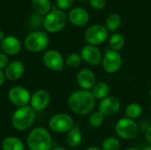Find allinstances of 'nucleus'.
<instances>
[{"instance_id": "f257e3e1", "label": "nucleus", "mask_w": 151, "mask_h": 150, "mask_svg": "<svg viewBox=\"0 0 151 150\" xmlns=\"http://www.w3.org/2000/svg\"><path fill=\"white\" fill-rule=\"evenodd\" d=\"M67 103L73 113L80 116H86L94 111L96 99L90 91L79 89L69 95Z\"/></svg>"}, {"instance_id": "f03ea898", "label": "nucleus", "mask_w": 151, "mask_h": 150, "mask_svg": "<svg viewBox=\"0 0 151 150\" xmlns=\"http://www.w3.org/2000/svg\"><path fill=\"white\" fill-rule=\"evenodd\" d=\"M27 147L30 150H51L53 141L50 132L44 127H35L30 131L27 138Z\"/></svg>"}, {"instance_id": "7ed1b4c3", "label": "nucleus", "mask_w": 151, "mask_h": 150, "mask_svg": "<svg viewBox=\"0 0 151 150\" xmlns=\"http://www.w3.org/2000/svg\"><path fill=\"white\" fill-rule=\"evenodd\" d=\"M35 119V111L29 106L18 108L12 118V124L18 131L28 129Z\"/></svg>"}, {"instance_id": "20e7f679", "label": "nucleus", "mask_w": 151, "mask_h": 150, "mask_svg": "<svg viewBox=\"0 0 151 150\" xmlns=\"http://www.w3.org/2000/svg\"><path fill=\"white\" fill-rule=\"evenodd\" d=\"M114 129L118 137L123 140L134 139L140 130L137 122L127 117L119 118L115 124Z\"/></svg>"}, {"instance_id": "39448f33", "label": "nucleus", "mask_w": 151, "mask_h": 150, "mask_svg": "<svg viewBox=\"0 0 151 150\" xmlns=\"http://www.w3.org/2000/svg\"><path fill=\"white\" fill-rule=\"evenodd\" d=\"M67 18L65 13L61 10L50 11L43 19V27L50 33L61 31L66 25Z\"/></svg>"}, {"instance_id": "423d86ee", "label": "nucleus", "mask_w": 151, "mask_h": 150, "mask_svg": "<svg viewBox=\"0 0 151 150\" xmlns=\"http://www.w3.org/2000/svg\"><path fill=\"white\" fill-rule=\"evenodd\" d=\"M49 43V36L42 31L32 32L24 40V46L30 52H41L47 49Z\"/></svg>"}, {"instance_id": "0eeeda50", "label": "nucleus", "mask_w": 151, "mask_h": 150, "mask_svg": "<svg viewBox=\"0 0 151 150\" xmlns=\"http://www.w3.org/2000/svg\"><path fill=\"white\" fill-rule=\"evenodd\" d=\"M49 127L51 131L58 133H68L74 127V121L69 114L58 113L50 118Z\"/></svg>"}, {"instance_id": "6e6552de", "label": "nucleus", "mask_w": 151, "mask_h": 150, "mask_svg": "<svg viewBox=\"0 0 151 150\" xmlns=\"http://www.w3.org/2000/svg\"><path fill=\"white\" fill-rule=\"evenodd\" d=\"M109 36V31L105 26L96 24L89 27L84 34V39L88 44L98 46L104 43Z\"/></svg>"}, {"instance_id": "1a4fd4ad", "label": "nucleus", "mask_w": 151, "mask_h": 150, "mask_svg": "<svg viewBox=\"0 0 151 150\" xmlns=\"http://www.w3.org/2000/svg\"><path fill=\"white\" fill-rule=\"evenodd\" d=\"M122 64L123 59L119 51L108 50L103 57L102 66L109 74H113L119 72L122 66Z\"/></svg>"}, {"instance_id": "9d476101", "label": "nucleus", "mask_w": 151, "mask_h": 150, "mask_svg": "<svg viewBox=\"0 0 151 150\" xmlns=\"http://www.w3.org/2000/svg\"><path fill=\"white\" fill-rule=\"evenodd\" d=\"M80 55L86 64L90 66H97L102 64L103 60V53L97 46L87 44L82 47L81 50Z\"/></svg>"}, {"instance_id": "9b49d317", "label": "nucleus", "mask_w": 151, "mask_h": 150, "mask_svg": "<svg viewBox=\"0 0 151 150\" xmlns=\"http://www.w3.org/2000/svg\"><path fill=\"white\" fill-rule=\"evenodd\" d=\"M8 98L10 102L18 108L27 106L30 103V92L24 87L16 86L12 88L8 92Z\"/></svg>"}, {"instance_id": "f8f14e48", "label": "nucleus", "mask_w": 151, "mask_h": 150, "mask_svg": "<svg viewBox=\"0 0 151 150\" xmlns=\"http://www.w3.org/2000/svg\"><path fill=\"white\" fill-rule=\"evenodd\" d=\"M44 65L51 71H62L65 65V60L60 52L56 50H47L42 57Z\"/></svg>"}, {"instance_id": "ddd939ff", "label": "nucleus", "mask_w": 151, "mask_h": 150, "mask_svg": "<svg viewBox=\"0 0 151 150\" xmlns=\"http://www.w3.org/2000/svg\"><path fill=\"white\" fill-rule=\"evenodd\" d=\"M120 107V100L116 96L109 95L99 102L97 111H99L104 117H112L119 111Z\"/></svg>"}, {"instance_id": "4468645a", "label": "nucleus", "mask_w": 151, "mask_h": 150, "mask_svg": "<svg viewBox=\"0 0 151 150\" xmlns=\"http://www.w3.org/2000/svg\"><path fill=\"white\" fill-rule=\"evenodd\" d=\"M76 82L81 89L90 91L96 83V76L91 69L83 68L78 72Z\"/></svg>"}, {"instance_id": "2eb2a0df", "label": "nucleus", "mask_w": 151, "mask_h": 150, "mask_svg": "<svg viewBox=\"0 0 151 150\" xmlns=\"http://www.w3.org/2000/svg\"><path fill=\"white\" fill-rule=\"evenodd\" d=\"M50 103V93L45 89H38L31 95L30 107L35 111H42L49 106Z\"/></svg>"}, {"instance_id": "dca6fc26", "label": "nucleus", "mask_w": 151, "mask_h": 150, "mask_svg": "<svg viewBox=\"0 0 151 150\" xmlns=\"http://www.w3.org/2000/svg\"><path fill=\"white\" fill-rule=\"evenodd\" d=\"M1 50H3V53L6 55H16L21 50V42L15 36H5V38L1 42Z\"/></svg>"}, {"instance_id": "f3484780", "label": "nucleus", "mask_w": 151, "mask_h": 150, "mask_svg": "<svg viewBox=\"0 0 151 150\" xmlns=\"http://www.w3.org/2000/svg\"><path fill=\"white\" fill-rule=\"evenodd\" d=\"M68 19L70 22L76 27H83L89 20L88 12L81 7H76L70 11Z\"/></svg>"}, {"instance_id": "a211bd4d", "label": "nucleus", "mask_w": 151, "mask_h": 150, "mask_svg": "<svg viewBox=\"0 0 151 150\" xmlns=\"http://www.w3.org/2000/svg\"><path fill=\"white\" fill-rule=\"evenodd\" d=\"M25 72V66L20 61H12L8 64L4 72L5 78L9 80H17L22 77Z\"/></svg>"}, {"instance_id": "6ab92c4d", "label": "nucleus", "mask_w": 151, "mask_h": 150, "mask_svg": "<svg viewBox=\"0 0 151 150\" xmlns=\"http://www.w3.org/2000/svg\"><path fill=\"white\" fill-rule=\"evenodd\" d=\"M91 94L96 100H103L110 95L111 87L105 81H99L95 84L93 88L90 90Z\"/></svg>"}, {"instance_id": "aec40b11", "label": "nucleus", "mask_w": 151, "mask_h": 150, "mask_svg": "<svg viewBox=\"0 0 151 150\" xmlns=\"http://www.w3.org/2000/svg\"><path fill=\"white\" fill-rule=\"evenodd\" d=\"M82 139H83V136H82L81 131L78 127H75V126L67 133L66 138H65L68 146L73 149L79 147L82 142Z\"/></svg>"}, {"instance_id": "412c9836", "label": "nucleus", "mask_w": 151, "mask_h": 150, "mask_svg": "<svg viewBox=\"0 0 151 150\" xmlns=\"http://www.w3.org/2000/svg\"><path fill=\"white\" fill-rule=\"evenodd\" d=\"M3 150H24V144L21 140L17 137H6L2 142Z\"/></svg>"}, {"instance_id": "4be33fe9", "label": "nucleus", "mask_w": 151, "mask_h": 150, "mask_svg": "<svg viewBox=\"0 0 151 150\" xmlns=\"http://www.w3.org/2000/svg\"><path fill=\"white\" fill-rule=\"evenodd\" d=\"M32 8L38 15H47L51 10L50 0H32Z\"/></svg>"}, {"instance_id": "5701e85b", "label": "nucleus", "mask_w": 151, "mask_h": 150, "mask_svg": "<svg viewBox=\"0 0 151 150\" xmlns=\"http://www.w3.org/2000/svg\"><path fill=\"white\" fill-rule=\"evenodd\" d=\"M125 43H126L125 37L120 33H114L109 38L110 50H112L115 51H119L120 50H122L124 48Z\"/></svg>"}, {"instance_id": "b1692460", "label": "nucleus", "mask_w": 151, "mask_h": 150, "mask_svg": "<svg viewBox=\"0 0 151 150\" xmlns=\"http://www.w3.org/2000/svg\"><path fill=\"white\" fill-rule=\"evenodd\" d=\"M142 111H143V109L140 103H131L127 106L126 111H125V114H126L127 118L133 119V120H135L142 116Z\"/></svg>"}, {"instance_id": "393cba45", "label": "nucleus", "mask_w": 151, "mask_h": 150, "mask_svg": "<svg viewBox=\"0 0 151 150\" xmlns=\"http://www.w3.org/2000/svg\"><path fill=\"white\" fill-rule=\"evenodd\" d=\"M121 25V17L117 13L110 14L105 21V27L109 32H115Z\"/></svg>"}, {"instance_id": "a878e982", "label": "nucleus", "mask_w": 151, "mask_h": 150, "mask_svg": "<svg viewBox=\"0 0 151 150\" xmlns=\"http://www.w3.org/2000/svg\"><path fill=\"white\" fill-rule=\"evenodd\" d=\"M119 149L120 141L118 137L115 136H110L105 138L101 144L102 150H119Z\"/></svg>"}, {"instance_id": "bb28decb", "label": "nucleus", "mask_w": 151, "mask_h": 150, "mask_svg": "<svg viewBox=\"0 0 151 150\" xmlns=\"http://www.w3.org/2000/svg\"><path fill=\"white\" fill-rule=\"evenodd\" d=\"M104 119H105V117L99 111H96L89 114L88 124L93 128H99L104 125Z\"/></svg>"}, {"instance_id": "cd10ccee", "label": "nucleus", "mask_w": 151, "mask_h": 150, "mask_svg": "<svg viewBox=\"0 0 151 150\" xmlns=\"http://www.w3.org/2000/svg\"><path fill=\"white\" fill-rule=\"evenodd\" d=\"M82 63V58L80 54L78 53H71L66 57L65 64L67 66L71 68H77Z\"/></svg>"}, {"instance_id": "c85d7f7f", "label": "nucleus", "mask_w": 151, "mask_h": 150, "mask_svg": "<svg viewBox=\"0 0 151 150\" xmlns=\"http://www.w3.org/2000/svg\"><path fill=\"white\" fill-rule=\"evenodd\" d=\"M74 0H57L56 4L58 8V10L65 11L69 9L73 4Z\"/></svg>"}, {"instance_id": "c756f323", "label": "nucleus", "mask_w": 151, "mask_h": 150, "mask_svg": "<svg viewBox=\"0 0 151 150\" xmlns=\"http://www.w3.org/2000/svg\"><path fill=\"white\" fill-rule=\"evenodd\" d=\"M90 5L92 8L96 10H102L105 7L106 5V1L105 0H89Z\"/></svg>"}, {"instance_id": "7c9ffc66", "label": "nucleus", "mask_w": 151, "mask_h": 150, "mask_svg": "<svg viewBox=\"0 0 151 150\" xmlns=\"http://www.w3.org/2000/svg\"><path fill=\"white\" fill-rule=\"evenodd\" d=\"M9 64V59L6 54L0 53V70L5 69Z\"/></svg>"}, {"instance_id": "2f4dec72", "label": "nucleus", "mask_w": 151, "mask_h": 150, "mask_svg": "<svg viewBox=\"0 0 151 150\" xmlns=\"http://www.w3.org/2000/svg\"><path fill=\"white\" fill-rule=\"evenodd\" d=\"M145 138L146 141L150 143V145H151V126H150L145 131Z\"/></svg>"}, {"instance_id": "473e14b6", "label": "nucleus", "mask_w": 151, "mask_h": 150, "mask_svg": "<svg viewBox=\"0 0 151 150\" xmlns=\"http://www.w3.org/2000/svg\"><path fill=\"white\" fill-rule=\"evenodd\" d=\"M5 75H4V72L2 71V70H0V87L4 83V80H5Z\"/></svg>"}, {"instance_id": "72a5a7b5", "label": "nucleus", "mask_w": 151, "mask_h": 150, "mask_svg": "<svg viewBox=\"0 0 151 150\" xmlns=\"http://www.w3.org/2000/svg\"><path fill=\"white\" fill-rule=\"evenodd\" d=\"M85 150H102V149H101V148H99V147H96V146H91V147L87 148Z\"/></svg>"}, {"instance_id": "f704fd0d", "label": "nucleus", "mask_w": 151, "mask_h": 150, "mask_svg": "<svg viewBox=\"0 0 151 150\" xmlns=\"http://www.w3.org/2000/svg\"><path fill=\"white\" fill-rule=\"evenodd\" d=\"M5 38V35H4V33L0 29V42L4 40Z\"/></svg>"}, {"instance_id": "c9c22d12", "label": "nucleus", "mask_w": 151, "mask_h": 150, "mask_svg": "<svg viewBox=\"0 0 151 150\" xmlns=\"http://www.w3.org/2000/svg\"><path fill=\"white\" fill-rule=\"evenodd\" d=\"M51 150H68L64 147H54Z\"/></svg>"}, {"instance_id": "e433bc0d", "label": "nucleus", "mask_w": 151, "mask_h": 150, "mask_svg": "<svg viewBox=\"0 0 151 150\" xmlns=\"http://www.w3.org/2000/svg\"><path fill=\"white\" fill-rule=\"evenodd\" d=\"M124 150H141V149H138V148H135V147H129V148L125 149Z\"/></svg>"}, {"instance_id": "4c0bfd02", "label": "nucleus", "mask_w": 151, "mask_h": 150, "mask_svg": "<svg viewBox=\"0 0 151 150\" xmlns=\"http://www.w3.org/2000/svg\"><path fill=\"white\" fill-rule=\"evenodd\" d=\"M142 150H151V145H150V146H147L145 149H143Z\"/></svg>"}, {"instance_id": "58836bf2", "label": "nucleus", "mask_w": 151, "mask_h": 150, "mask_svg": "<svg viewBox=\"0 0 151 150\" xmlns=\"http://www.w3.org/2000/svg\"><path fill=\"white\" fill-rule=\"evenodd\" d=\"M150 98H151V87H150Z\"/></svg>"}, {"instance_id": "ea45409f", "label": "nucleus", "mask_w": 151, "mask_h": 150, "mask_svg": "<svg viewBox=\"0 0 151 150\" xmlns=\"http://www.w3.org/2000/svg\"><path fill=\"white\" fill-rule=\"evenodd\" d=\"M150 112H151V103H150Z\"/></svg>"}, {"instance_id": "a19ab883", "label": "nucleus", "mask_w": 151, "mask_h": 150, "mask_svg": "<svg viewBox=\"0 0 151 150\" xmlns=\"http://www.w3.org/2000/svg\"><path fill=\"white\" fill-rule=\"evenodd\" d=\"M79 1H87V0H79Z\"/></svg>"}]
</instances>
